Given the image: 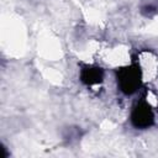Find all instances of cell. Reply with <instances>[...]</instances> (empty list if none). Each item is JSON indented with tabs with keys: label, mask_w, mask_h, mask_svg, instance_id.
Instances as JSON below:
<instances>
[{
	"label": "cell",
	"mask_w": 158,
	"mask_h": 158,
	"mask_svg": "<svg viewBox=\"0 0 158 158\" xmlns=\"http://www.w3.org/2000/svg\"><path fill=\"white\" fill-rule=\"evenodd\" d=\"M131 120L133 126H136L137 128H147L153 123L154 116L149 106H147L146 104H141L133 110Z\"/></svg>",
	"instance_id": "cell-1"
},
{
	"label": "cell",
	"mask_w": 158,
	"mask_h": 158,
	"mask_svg": "<svg viewBox=\"0 0 158 158\" xmlns=\"http://www.w3.org/2000/svg\"><path fill=\"white\" fill-rule=\"evenodd\" d=\"M118 83H120V88L123 93H126V94L133 93L139 84L137 70L132 69V68L122 70L118 77Z\"/></svg>",
	"instance_id": "cell-2"
},
{
	"label": "cell",
	"mask_w": 158,
	"mask_h": 158,
	"mask_svg": "<svg viewBox=\"0 0 158 158\" xmlns=\"http://www.w3.org/2000/svg\"><path fill=\"white\" fill-rule=\"evenodd\" d=\"M102 79V72L100 68H85L81 72V80L85 84H96L101 81Z\"/></svg>",
	"instance_id": "cell-3"
}]
</instances>
